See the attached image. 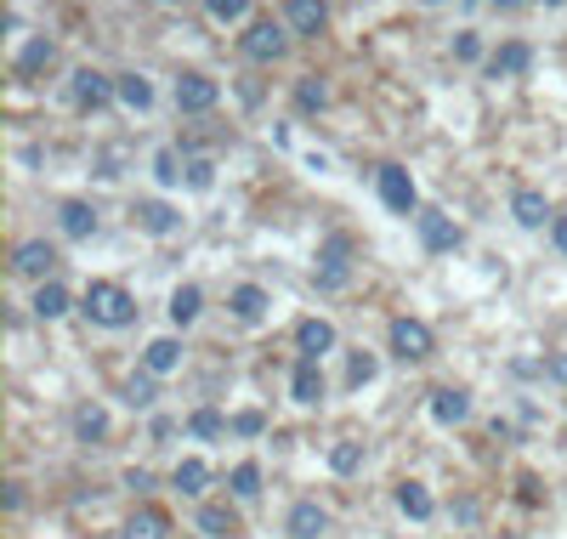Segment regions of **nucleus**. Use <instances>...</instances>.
Returning a JSON list of instances; mask_svg holds the SVG:
<instances>
[{"label":"nucleus","mask_w":567,"mask_h":539,"mask_svg":"<svg viewBox=\"0 0 567 539\" xmlns=\"http://www.w3.org/2000/svg\"><path fill=\"white\" fill-rule=\"evenodd\" d=\"M210 182H216V165H210V159H193V165H188V188H199V193H205Z\"/></svg>","instance_id":"4c0bfd02"},{"label":"nucleus","mask_w":567,"mask_h":539,"mask_svg":"<svg viewBox=\"0 0 567 539\" xmlns=\"http://www.w3.org/2000/svg\"><path fill=\"white\" fill-rule=\"evenodd\" d=\"M126 488H131V495H147V488H154V472H142V465H131V472H126Z\"/></svg>","instance_id":"a19ab883"},{"label":"nucleus","mask_w":567,"mask_h":539,"mask_svg":"<svg viewBox=\"0 0 567 539\" xmlns=\"http://www.w3.org/2000/svg\"><path fill=\"white\" fill-rule=\"evenodd\" d=\"M114 86H119V103H126V108H137V114L154 108V86H147L142 75H119Z\"/></svg>","instance_id":"bb28decb"},{"label":"nucleus","mask_w":567,"mask_h":539,"mask_svg":"<svg viewBox=\"0 0 567 539\" xmlns=\"http://www.w3.org/2000/svg\"><path fill=\"white\" fill-rule=\"evenodd\" d=\"M431 330L421 324V318H391V352H398L403 363H421V358H431Z\"/></svg>","instance_id":"20e7f679"},{"label":"nucleus","mask_w":567,"mask_h":539,"mask_svg":"<svg viewBox=\"0 0 567 539\" xmlns=\"http://www.w3.org/2000/svg\"><path fill=\"white\" fill-rule=\"evenodd\" d=\"M375 188H381V205L398 210V216H414V205H421V193H414V182H409L403 165H381L375 170Z\"/></svg>","instance_id":"7ed1b4c3"},{"label":"nucleus","mask_w":567,"mask_h":539,"mask_svg":"<svg viewBox=\"0 0 567 539\" xmlns=\"http://www.w3.org/2000/svg\"><path fill=\"white\" fill-rule=\"evenodd\" d=\"M239 46H244V57H250V63H279L289 52V35L267 17V23H250V35H244Z\"/></svg>","instance_id":"39448f33"},{"label":"nucleus","mask_w":567,"mask_h":539,"mask_svg":"<svg viewBox=\"0 0 567 539\" xmlns=\"http://www.w3.org/2000/svg\"><path fill=\"white\" fill-rule=\"evenodd\" d=\"M284 534L289 539H324L330 534V511L318 505V500H295L289 517H284Z\"/></svg>","instance_id":"423d86ee"},{"label":"nucleus","mask_w":567,"mask_h":539,"mask_svg":"<svg viewBox=\"0 0 567 539\" xmlns=\"http://www.w3.org/2000/svg\"><path fill=\"white\" fill-rule=\"evenodd\" d=\"M188 432H193V437H205V444H210V437L233 432V421H221L216 409H193V414H188Z\"/></svg>","instance_id":"c756f323"},{"label":"nucleus","mask_w":567,"mask_h":539,"mask_svg":"<svg viewBox=\"0 0 567 539\" xmlns=\"http://www.w3.org/2000/svg\"><path fill=\"white\" fill-rule=\"evenodd\" d=\"M228 483H233V495H239V500H256V495H261V465H256V460L233 465V477H228Z\"/></svg>","instance_id":"7c9ffc66"},{"label":"nucleus","mask_w":567,"mask_h":539,"mask_svg":"<svg viewBox=\"0 0 567 539\" xmlns=\"http://www.w3.org/2000/svg\"><path fill=\"white\" fill-rule=\"evenodd\" d=\"M284 29L289 35H324L330 29V7L324 0H284Z\"/></svg>","instance_id":"6e6552de"},{"label":"nucleus","mask_w":567,"mask_h":539,"mask_svg":"<svg viewBox=\"0 0 567 539\" xmlns=\"http://www.w3.org/2000/svg\"><path fill=\"white\" fill-rule=\"evenodd\" d=\"M216 103H221V86L210 75H182L177 80V108L182 114H210Z\"/></svg>","instance_id":"0eeeda50"},{"label":"nucleus","mask_w":567,"mask_h":539,"mask_svg":"<svg viewBox=\"0 0 567 539\" xmlns=\"http://www.w3.org/2000/svg\"><path fill=\"white\" fill-rule=\"evenodd\" d=\"M324 103H330V91L318 86V80H301V86H295V108H301V114H318Z\"/></svg>","instance_id":"473e14b6"},{"label":"nucleus","mask_w":567,"mask_h":539,"mask_svg":"<svg viewBox=\"0 0 567 539\" xmlns=\"http://www.w3.org/2000/svg\"><path fill=\"white\" fill-rule=\"evenodd\" d=\"M74 437H80V444H103L108 437V409L103 403H80L74 409Z\"/></svg>","instance_id":"aec40b11"},{"label":"nucleus","mask_w":567,"mask_h":539,"mask_svg":"<svg viewBox=\"0 0 567 539\" xmlns=\"http://www.w3.org/2000/svg\"><path fill=\"white\" fill-rule=\"evenodd\" d=\"M426 7H437V0H426Z\"/></svg>","instance_id":"09e8293b"},{"label":"nucleus","mask_w":567,"mask_h":539,"mask_svg":"<svg viewBox=\"0 0 567 539\" xmlns=\"http://www.w3.org/2000/svg\"><path fill=\"white\" fill-rule=\"evenodd\" d=\"M52 57H57V46L46 40V35H35V40L23 46V52H17V75L29 80V75H40V68H52Z\"/></svg>","instance_id":"393cba45"},{"label":"nucleus","mask_w":567,"mask_h":539,"mask_svg":"<svg viewBox=\"0 0 567 539\" xmlns=\"http://www.w3.org/2000/svg\"><path fill=\"white\" fill-rule=\"evenodd\" d=\"M528 63H533V52L523 40H505L500 52H494V75H528Z\"/></svg>","instance_id":"c85d7f7f"},{"label":"nucleus","mask_w":567,"mask_h":539,"mask_svg":"<svg viewBox=\"0 0 567 539\" xmlns=\"http://www.w3.org/2000/svg\"><path fill=\"white\" fill-rule=\"evenodd\" d=\"M7 511H23V483H7Z\"/></svg>","instance_id":"c03bdc74"},{"label":"nucleus","mask_w":567,"mask_h":539,"mask_svg":"<svg viewBox=\"0 0 567 539\" xmlns=\"http://www.w3.org/2000/svg\"><path fill=\"white\" fill-rule=\"evenodd\" d=\"M233 432H239V437H261V432H267V414H261V409H239V414H233Z\"/></svg>","instance_id":"c9c22d12"},{"label":"nucleus","mask_w":567,"mask_h":539,"mask_svg":"<svg viewBox=\"0 0 567 539\" xmlns=\"http://www.w3.org/2000/svg\"><path fill=\"white\" fill-rule=\"evenodd\" d=\"M119 539H170V517L159 505H137L126 517V528H119Z\"/></svg>","instance_id":"f8f14e48"},{"label":"nucleus","mask_w":567,"mask_h":539,"mask_svg":"<svg viewBox=\"0 0 567 539\" xmlns=\"http://www.w3.org/2000/svg\"><path fill=\"white\" fill-rule=\"evenodd\" d=\"M347 381H352V386H369V381H375V358L358 352V358H352V370H347Z\"/></svg>","instance_id":"58836bf2"},{"label":"nucleus","mask_w":567,"mask_h":539,"mask_svg":"<svg viewBox=\"0 0 567 539\" xmlns=\"http://www.w3.org/2000/svg\"><path fill=\"white\" fill-rule=\"evenodd\" d=\"M12 267H17L23 279H46V273H52V267H57V251H52V244H46V239H29V244H17Z\"/></svg>","instance_id":"ddd939ff"},{"label":"nucleus","mask_w":567,"mask_h":539,"mask_svg":"<svg viewBox=\"0 0 567 539\" xmlns=\"http://www.w3.org/2000/svg\"><path fill=\"white\" fill-rule=\"evenodd\" d=\"M165 7H177V0H165Z\"/></svg>","instance_id":"de8ad7c7"},{"label":"nucleus","mask_w":567,"mask_h":539,"mask_svg":"<svg viewBox=\"0 0 567 539\" xmlns=\"http://www.w3.org/2000/svg\"><path fill=\"white\" fill-rule=\"evenodd\" d=\"M295 347H301V358H324L335 347V324L330 318H301L295 324Z\"/></svg>","instance_id":"4468645a"},{"label":"nucleus","mask_w":567,"mask_h":539,"mask_svg":"<svg viewBox=\"0 0 567 539\" xmlns=\"http://www.w3.org/2000/svg\"><path fill=\"white\" fill-rule=\"evenodd\" d=\"M57 222H63L68 239H91V233H96V210H91L86 200H68V205L57 210Z\"/></svg>","instance_id":"b1692460"},{"label":"nucleus","mask_w":567,"mask_h":539,"mask_svg":"<svg viewBox=\"0 0 567 539\" xmlns=\"http://www.w3.org/2000/svg\"><path fill=\"white\" fill-rule=\"evenodd\" d=\"M126 403H131V409H147V403H154V375H147V370H142V375H131Z\"/></svg>","instance_id":"72a5a7b5"},{"label":"nucleus","mask_w":567,"mask_h":539,"mask_svg":"<svg viewBox=\"0 0 567 539\" xmlns=\"http://www.w3.org/2000/svg\"><path fill=\"white\" fill-rule=\"evenodd\" d=\"M137 228H142V233H154V239H170V233L182 228V216L170 210L165 200H142V205H137Z\"/></svg>","instance_id":"2eb2a0df"},{"label":"nucleus","mask_w":567,"mask_h":539,"mask_svg":"<svg viewBox=\"0 0 567 539\" xmlns=\"http://www.w3.org/2000/svg\"><path fill=\"white\" fill-rule=\"evenodd\" d=\"M154 177H159L165 188H177V182H182V170H177V154H170V149H159V159H154Z\"/></svg>","instance_id":"e433bc0d"},{"label":"nucleus","mask_w":567,"mask_h":539,"mask_svg":"<svg viewBox=\"0 0 567 539\" xmlns=\"http://www.w3.org/2000/svg\"><path fill=\"white\" fill-rule=\"evenodd\" d=\"M199 528H205L210 539H239V511L205 500V505H199Z\"/></svg>","instance_id":"6ab92c4d"},{"label":"nucleus","mask_w":567,"mask_h":539,"mask_svg":"<svg viewBox=\"0 0 567 539\" xmlns=\"http://www.w3.org/2000/svg\"><path fill=\"white\" fill-rule=\"evenodd\" d=\"M80 312L91 318V324H103V330H126L131 318H137V301H131V290H126V284L96 279V284H86V301H80Z\"/></svg>","instance_id":"f257e3e1"},{"label":"nucleus","mask_w":567,"mask_h":539,"mask_svg":"<svg viewBox=\"0 0 567 539\" xmlns=\"http://www.w3.org/2000/svg\"><path fill=\"white\" fill-rule=\"evenodd\" d=\"M488 7H500V12H511V7H523V0H488Z\"/></svg>","instance_id":"a18cd8bd"},{"label":"nucleus","mask_w":567,"mask_h":539,"mask_svg":"<svg viewBox=\"0 0 567 539\" xmlns=\"http://www.w3.org/2000/svg\"><path fill=\"white\" fill-rule=\"evenodd\" d=\"M347 279H352V239L330 233L324 251H318V290H347Z\"/></svg>","instance_id":"f03ea898"},{"label":"nucleus","mask_w":567,"mask_h":539,"mask_svg":"<svg viewBox=\"0 0 567 539\" xmlns=\"http://www.w3.org/2000/svg\"><path fill=\"white\" fill-rule=\"evenodd\" d=\"M289 392H295V403H318V398H324V370H318V358H301V363H295Z\"/></svg>","instance_id":"4be33fe9"},{"label":"nucleus","mask_w":567,"mask_h":539,"mask_svg":"<svg viewBox=\"0 0 567 539\" xmlns=\"http://www.w3.org/2000/svg\"><path fill=\"white\" fill-rule=\"evenodd\" d=\"M465 414H472V392H460V386H437L431 392V421L437 426H460Z\"/></svg>","instance_id":"9d476101"},{"label":"nucleus","mask_w":567,"mask_h":539,"mask_svg":"<svg viewBox=\"0 0 567 539\" xmlns=\"http://www.w3.org/2000/svg\"><path fill=\"white\" fill-rule=\"evenodd\" d=\"M108 97H119V86L108 75H96V68H74V103H80V108H103Z\"/></svg>","instance_id":"1a4fd4ad"},{"label":"nucleus","mask_w":567,"mask_h":539,"mask_svg":"<svg viewBox=\"0 0 567 539\" xmlns=\"http://www.w3.org/2000/svg\"><path fill=\"white\" fill-rule=\"evenodd\" d=\"M454 57H460V63H477V57H482V40H477V35H460V40H454Z\"/></svg>","instance_id":"ea45409f"},{"label":"nucleus","mask_w":567,"mask_h":539,"mask_svg":"<svg viewBox=\"0 0 567 539\" xmlns=\"http://www.w3.org/2000/svg\"><path fill=\"white\" fill-rule=\"evenodd\" d=\"M539 7H567V0H539Z\"/></svg>","instance_id":"49530a36"},{"label":"nucleus","mask_w":567,"mask_h":539,"mask_svg":"<svg viewBox=\"0 0 567 539\" xmlns=\"http://www.w3.org/2000/svg\"><path fill=\"white\" fill-rule=\"evenodd\" d=\"M170 488H182L188 500H199L205 488H210V465H205V460H182L177 472H170Z\"/></svg>","instance_id":"5701e85b"},{"label":"nucleus","mask_w":567,"mask_h":539,"mask_svg":"<svg viewBox=\"0 0 567 539\" xmlns=\"http://www.w3.org/2000/svg\"><path fill=\"white\" fill-rule=\"evenodd\" d=\"M511 216H516L523 228H545V222H556V216H551V205H545V193H533V188H516Z\"/></svg>","instance_id":"dca6fc26"},{"label":"nucleus","mask_w":567,"mask_h":539,"mask_svg":"<svg viewBox=\"0 0 567 539\" xmlns=\"http://www.w3.org/2000/svg\"><path fill=\"white\" fill-rule=\"evenodd\" d=\"M358 465H363V444H352V437H347V444H335V449H330V472H335V477H352Z\"/></svg>","instance_id":"2f4dec72"},{"label":"nucleus","mask_w":567,"mask_h":539,"mask_svg":"<svg viewBox=\"0 0 567 539\" xmlns=\"http://www.w3.org/2000/svg\"><path fill=\"white\" fill-rule=\"evenodd\" d=\"M228 307H233L239 324H261V318H267V290L261 284H239Z\"/></svg>","instance_id":"412c9836"},{"label":"nucleus","mask_w":567,"mask_h":539,"mask_svg":"<svg viewBox=\"0 0 567 539\" xmlns=\"http://www.w3.org/2000/svg\"><path fill=\"white\" fill-rule=\"evenodd\" d=\"M199 312H205V290H199V284H182L177 296H170V324H182V330H188Z\"/></svg>","instance_id":"a878e982"},{"label":"nucleus","mask_w":567,"mask_h":539,"mask_svg":"<svg viewBox=\"0 0 567 539\" xmlns=\"http://www.w3.org/2000/svg\"><path fill=\"white\" fill-rule=\"evenodd\" d=\"M68 312V290L57 284V279H46L40 290H35V318H63Z\"/></svg>","instance_id":"cd10ccee"},{"label":"nucleus","mask_w":567,"mask_h":539,"mask_svg":"<svg viewBox=\"0 0 567 539\" xmlns=\"http://www.w3.org/2000/svg\"><path fill=\"white\" fill-rule=\"evenodd\" d=\"M205 12H210L216 23H239L244 12H250V0H205Z\"/></svg>","instance_id":"f704fd0d"},{"label":"nucleus","mask_w":567,"mask_h":539,"mask_svg":"<svg viewBox=\"0 0 567 539\" xmlns=\"http://www.w3.org/2000/svg\"><path fill=\"white\" fill-rule=\"evenodd\" d=\"M177 363H182V341H170V335L147 341V352H142V370H147V375H170Z\"/></svg>","instance_id":"a211bd4d"},{"label":"nucleus","mask_w":567,"mask_h":539,"mask_svg":"<svg viewBox=\"0 0 567 539\" xmlns=\"http://www.w3.org/2000/svg\"><path fill=\"white\" fill-rule=\"evenodd\" d=\"M545 375L567 386V352H551V358H545Z\"/></svg>","instance_id":"79ce46f5"},{"label":"nucleus","mask_w":567,"mask_h":539,"mask_svg":"<svg viewBox=\"0 0 567 539\" xmlns=\"http://www.w3.org/2000/svg\"><path fill=\"white\" fill-rule=\"evenodd\" d=\"M551 239H556V251L567 256V216H556V222H551Z\"/></svg>","instance_id":"37998d69"},{"label":"nucleus","mask_w":567,"mask_h":539,"mask_svg":"<svg viewBox=\"0 0 567 539\" xmlns=\"http://www.w3.org/2000/svg\"><path fill=\"white\" fill-rule=\"evenodd\" d=\"M414 222H421V244H426V251H454V244H460L454 216H442V210H421Z\"/></svg>","instance_id":"9b49d317"},{"label":"nucleus","mask_w":567,"mask_h":539,"mask_svg":"<svg viewBox=\"0 0 567 539\" xmlns=\"http://www.w3.org/2000/svg\"><path fill=\"white\" fill-rule=\"evenodd\" d=\"M398 511H403V517H414V523H431L437 517V500L426 495V483H398Z\"/></svg>","instance_id":"f3484780"}]
</instances>
